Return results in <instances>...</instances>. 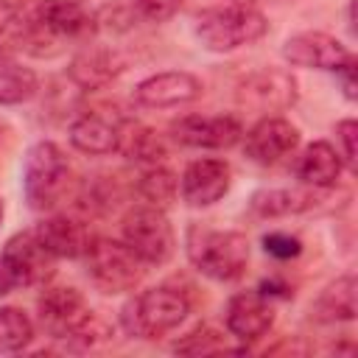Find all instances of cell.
<instances>
[{
  "mask_svg": "<svg viewBox=\"0 0 358 358\" xmlns=\"http://www.w3.org/2000/svg\"><path fill=\"white\" fill-rule=\"evenodd\" d=\"M229 185H232L229 165L224 159L204 157V159H193L185 168L179 179V193L187 207H213L229 193Z\"/></svg>",
  "mask_w": 358,
  "mask_h": 358,
  "instance_id": "14",
  "label": "cell"
},
{
  "mask_svg": "<svg viewBox=\"0 0 358 358\" xmlns=\"http://www.w3.org/2000/svg\"><path fill=\"white\" fill-rule=\"evenodd\" d=\"M182 0H134V8L148 22H165L179 11Z\"/></svg>",
  "mask_w": 358,
  "mask_h": 358,
  "instance_id": "29",
  "label": "cell"
},
{
  "mask_svg": "<svg viewBox=\"0 0 358 358\" xmlns=\"http://www.w3.org/2000/svg\"><path fill=\"white\" fill-rule=\"evenodd\" d=\"M67 182H70V165L64 151L50 140L34 143L22 162V193L28 207L53 210L67 193Z\"/></svg>",
  "mask_w": 358,
  "mask_h": 358,
  "instance_id": "5",
  "label": "cell"
},
{
  "mask_svg": "<svg viewBox=\"0 0 358 358\" xmlns=\"http://www.w3.org/2000/svg\"><path fill=\"white\" fill-rule=\"evenodd\" d=\"M224 350H227L224 336L207 324L193 327L187 336H182L173 344V352H179V355H210V352H224Z\"/></svg>",
  "mask_w": 358,
  "mask_h": 358,
  "instance_id": "27",
  "label": "cell"
},
{
  "mask_svg": "<svg viewBox=\"0 0 358 358\" xmlns=\"http://www.w3.org/2000/svg\"><path fill=\"white\" fill-rule=\"evenodd\" d=\"M204 92L201 81L187 70H165L143 78L134 87V101L148 109H173L199 101Z\"/></svg>",
  "mask_w": 358,
  "mask_h": 358,
  "instance_id": "12",
  "label": "cell"
},
{
  "mask_svg": "<svg viewBox=\"0 0 358 358\" xmlns=\"http://www.w3.org/2000/svg\"><path fill=\"white\" fill-rule=\"evenodd\" d=\"M3 255L11 260V266H14L17 277H20V285H45L53 277L56 257L36 238L34 229L17 232L14 238H8Z\"/></svg>",
  "mask_w": 358,
  "mask_h": 358,
  "instance_id": "15",
  "label": "cell"
},
{
  "mask_svg": "<svg viewBox=\"0 0 358 358\" xmlns=\"http://www.w3.org/2000/svg\"><path fill=\"white\" fill-rule=\"evenodd\" d=\"M238 103L271 115L296 103V78L282 67H263L238 84Z\"/></svg>",
  "mask_w": 358,
  "mask_h": 358,
  "instance_id": "9",
  "label": "cell"
},
{
  "mask_svg": "<svg viewBox=\"0 0 358 358\" xmlns=\"http://www.w3.org/2000/svg\"><path fill=\"white\" fill-rule=\"evenodd\" d=\"M17 285H20V277H17L14 266H11V260H8V257L0 252V296L11 294Z\"/></svg>",
  "mask_w": 358,
  "mask_h": 358,
  "instance_id": "32",
  "label": "cell"
},
{
  "mask_svg": "<svg viewBox=\"0 0 358 358\" xmlns=\"http://www.w3.org/2000/svg\"><path fill=\"white\" fill-rule=\"evenodd\" d=\"M84 268L90 282L103 294L134 291L145 274V263L123 243L112 238H92L84 252Z\"/></svg>",
  "mask_w": 358,
  "mask_h": 358,
  "instance_id": "6",
  "label": "cell"
},
{
  "mask_svg": "<svg viewBox=\"0 0 358 358\" xmlns=\"http://www.w3.org/2000/svg\"><path fill=\"white\" fill-rule=\"evenodd\" d=\"M117 151L123 157H129L131 162L151 168V165H162L168 148L162 143V137L137 120H120V134H117Z\"/></svg>",
  "mask_w": 358,
  "mask_h": 358,
  "instance_id": "19",
  "label": "cell"
},
{
  "mask_svg": "<svg viewBox=\"0 0 358 358\" xmlns=\"http://www.w3.org/2000/svg\"><path fill=\"white\" fill-rule=\"evenodd\" d=\"M243 154L263 168L280 165L288 157L296 154L299 148V129L277 115H266L260 117L249 131H243Z\"/></svg>",
  "mask_w": 358,
  "mask_h": 358,
  "instance_id": "8",
  "label": "cell"
},
{
  "mask_svg": "<svg viewBox=\"0 0 358 358\" xmlns=\"http://www.w3.org/2000/svg\"><path fill=\"white\" fill-rule=\"evenodd\" d=\"M34 341V322L22 308H0V352H20Z\"/></svg>",
  "mask_w": 358,
  "mask_h": 358,
  "instance_id": "25",
  "label": "cell"
},
{
  "mask_svg": "<svg viewBox=\"0 0 358 358\" xmlns=\"http://www.w3.org/2000/svg\"><path fill=\"white\" fill-rule=\"evenodd\" d=\"M6 137H8V126L0 120V145H3V140H6Z\"/></svg>",
  "mask_w": 358,
  "mask_h": 358,
  "instance_id": "34",
  "label": "cell"
},
{
  "mask_svg": "<svg viewBox=\"0 0 358 358\" xmlns=\"http://www.w3.org/2000/svg\"><path fill=\"white\" fill-rule=\"evenodd\" d=\"M268 31V20L257 6H210L196 17L193 34L199 45L210 53H229L246 45H255Z\"/></svg>",
  "mask_w": 358,
  "mask_h": 358,
  "instance_id": "3",
  "label": "cell"
},
{
  "mask_svg": "<svg viewBox=\"0 0 358 358\" xmlns=\"http://www.w3.org/2000/svg\"><path fill=\"white\" fill-rule=\"evenodd\" d=\"M355 291H358V282H355V274H344L338 280H333L322 294L319 299L313 302V316L319 322H352L355 319Z\"/></svg>",
  "mask_w": 358,
  "mask_h": 358,
  "instance_id": "21",
  "label": "cell"
},
{
  "mask_svg": "<svg viewBox=\"0 0 358 358\" xmlns=\"http://www.w3.org/2000/svg\"><path fill=\"white\" fill-rule=\"evenodd\" d=\"M316 187L310 190H291V187H263L252 196V210L263 218H280V215H291V213H302L310 210Z\"/></svg>",
  "mask_w": 358,
  "mask_h": 358,
  "instance_id": "22",
  "label": "cell"
},
{
  "mask_svg": "<svg viewBox=\"0 0 358 358\" xmlns=\"http://www.w3.org/2000/svg\"><path fill=\"white\" fill-rule=\"evenodd\" d=\"M0 224H3V201H0Z\"/></svg>",
  "mask_w": 358,
  "mask_h": 358,
  "instance_id": "35",
  "label": "cell"
},
{
  "mask_svg": "<svg viewBox=\"0 0 358 358\" xmlns=\"http://www.w3.org/2000/svg\"><path fill=\"white\" fill-rule=\"evenodd\" d=\"M171 137L185 148L221 151L243 137V123L232 115H187L171 123Z\"/></svg>",
  "mask_w": 358,
  "mask_h": 358,
  "instance_id": "10",
  "label": "cell"
},
{
  "mask_svg": "<svg viewBox=\"0 0 358 358\" xmlns=\"http://www.w3.org/2000/svg\"><path fill=\"white\" fill-rule=\"evenodd\" d=\"M120 241L145 263V266H162L173 257L176 249V238L173 229L168 224L165 210L159 207H131L123 215L120 224Z\"/></svg>",
  "mask_w": 358,
  "mask_h": 358,
  "instance_id": "7",
  "label": "cell"
},
{
  "mask_svg": "<svg viewBox=\"0 0 358 358\" xmlns=\"http://www.w3.org/2000/svg\"><path fill=\"white\" fill-rule=\"evenodd\" d=\"M282 59L291 67H308V70H327L336 73L341 64H347L352 56V50L338 42L336 36L324 34V31H302L294 34L282 42Z\"/></svg>",
  "mask_w": 358,
  "mask_h": 358,
  "instance_id": "11",
  "label": "cell"
},
{
  "mask_svg": "<svg viewBox=\"0 0 358 358\" xmlns=\"http://www.w3.org/2000/svg\"><path fill=\"white\" fill-rule=\"evenodd\" d=\"M227 3H241V6H255V3H288V0H213V6H227Z\"/></svg>",
  "mask_w": 358,
  "mask_h": 358,
  "instance_id": "33",
  "label": "cell"
},
{
  "mask_svg": "<svg viewBox=\"0 0 358 358\" xmlns=\"http://www.w3.org/2000/svg\"><path fill=\"white\" fill-rule=\"evenodd\" d=\"M34 232L56 260L59 257H70V260L84 257V252L92 241L87 224L73 215H50L45 221H39L34 227Z\"/></svg>",
  "mask_w": 358,
  "mask_h": 358,
  "instance_id": "18",
  "label": "cell"
},
{
  "mask_svg": "<svg viewBox=\"0 0 358 358\" xmlns=\"http://www.w3.org/2000/svg\"><path fill=\"white\" fill-rule=\"evenodd\" d=\"M120 120L115 115H103L101 109H90L81 112L73 123H70V143L73 148H78L81 154H92V157H103L117 151V134H120Z\"/></svg>",
  "mask_w": 358,
  "mask_h": 358,
  "instance_id": "16",
  "label": "cell"
},
{
  "mask_svg": "<svg viewBox=\"0 0 358 358\" xmlns=\"http://www.w3.org/2000/svg\"><path fill=\"white\" fill-rule=\"evenodd\" d=\"M137 193L143 204L165 210L176 196H179V179L165 168V165H151L140 173L137 179Z\"/></svg>",
  "mask_w": 358,
  "mask_h": 358,
  "instance_id": "24",
  "label": "cell"
},
{
  "mask_svg": "<svg viewBox=\"0 0 358 358\" xmlns=\"http://www.w3.org/2000/svg\"><path fill=\"white\" fill-rule=\"evenodd\" d=\"M187 313H190V299L182 288L154 285L126 302L123 327L129 336L137 338H162L165 333L176 330Z\"/></svg>",
  "mask_w": 358,
  "mask_h": 358,
  "instance_id": "4",
  "label": "cell"
},
{
  "mask_svg": "<svg viewBox=\"0 0 358 358\" xmlns=\"http://www.w3.org/2000/svg\"><path fill=\"white\" fill-rule=\"evenodd\" d=\"M263 252L274 260H294L302 252V241L291 232H268L263 235Z\"/></svg>",
  "mask_w": 358,
  "mask_h": 358,
  "instance_id": "28",
  "label": "cell"
},
{
  "mask_svg": "<svg viewBox=\"0 0 358 358\" xmlns=\"http://www.w3.org/2000/svg\"><path fill=\"white\" fill-rule=\"evenodd\" d=\"M185 249L193 268L215 282L238 280L249 263V241L235 229L190 224L185 235Z\"/></svg>",
  "mask_w": 358,
  "mask_h": 358,
  "instance_id": "2",
  "label": "cell"
},
{
  "mask_svg": "<svg viewBox=\"0 0 358 358\" xmlns=\"http://www.w3.org/2000/svg\"><path fill=\"white\" fill-rule=\"evenodd\" d=\"M36 313L42 330L56 341H70L84 347L106 336V324L87 305L84 294L73 285H45L42 296L36 299Z\"/></svg>",
  "mask_w": 358,
  "mask_h": 358,
  "instance_id": "1",
  "label": "cell"
},
{
  "mask_svg": "<svg viewBox=\"0 0 358 358\" xmlns=\"http://www.w3.org/2000/svg\"><path fill=\"white\" fill-rule=\"evenodd\" d=\"M39 78L31 67L20 64L8 53H0V106H17L36 95Z\"/></svg>",
  "mask_w": 358,
  "mask_h": 358,
  "instance_id": "23",
  "label": "cell"
},
{
  "mask_svg": "<svg viewBox=\"0 0 358 358\" xmlns=\"http://www.w3.org/2000/svg\"><path fill=\"white\" fill-rule=\"evenodd\" d=\"M344 171L341 154L327 143V140H316L310 145H305L294 162V176L305 185V187H316V190H330L336 187L338 176Z\"/></svg>",
  "mask_w": 358,
  "mask_h": 358,
  "instance_id": "17",
  "label": "cell"
},
{
  "mask_svg": "<svg viewBox=\"0 0 358 358\" xmlns=\"http://www.w3.org/2000/svg\"><path fill=\"white\" fill-rule=\"evenodd\" d=\"M336 81L341 84V95L347 101H355L358 98V81H355V59H350L347 64H341L336 70Z\"/></svg>",
  "mask_w": 358,
  "mask_h": 358,
  "instance_id": "31",
  "label": "cell"
},
{
  "mask_svg": "<svg viewBox=\"0 0 358 358\" xmlns=\"http://www.w3.org/2000/svg\"><path fill=\"white\" fill-rule=\"evenodd\" d=\"M28 28H31L28 8H22L11 0H0V53L25 50Z\"/></svg>",
  "mask_w": 358,
  "mask_h": 358,
  "instance_id": "26",
  "label": "cell"
},
{
  "mask_svg": "<svg viewBox=\"0 0 358 358\" xmlns=\"http://www.w3.org/2000/svg\"><path fill=\"white\" fill-rule=\"evenodd\" d=\"M123 70V62L106 50V48H87L81 50L70 64V78L81 90H98L106 87L117 73Z\"/></svg>",
  "mask_w": 358,
  "mask_h": 358,
  "instance_id": "20",
  "label": "cell"
},
{
  "mask_svg": "<svg viewBox=\"0 0 358 358\" xmlns=\"http://www.w3.org/2000/svg\"><path fill=\"white\" fill-rule=\"evenodd\" d=\"M355 137H358V123L352 120V117H347V120H341L338 126H336V140H338V145H341V162L350 168V171H355Z\"/></svg>",
  "mask_w": 358,
  "mask_h": 358,
  "instance_id": "30",
  "label": "cell"
},
{
  "mask_svg": "<svg viewBox=\"0 0 358 358\" xmlns=\"http://www.w3.org/2000/svg\"><path fill=\"white\" fill-rule=\"evenodd\" d=\"M227 330L238 341H257L263 338L274 324V305L271 296H266L260 288L238 291L227 302Z\"/></svg>",
  "mask_w": 358,
  "mask_h": 358,
  "instance_id": "13",
  "label": "cell"
}]
</instances>
